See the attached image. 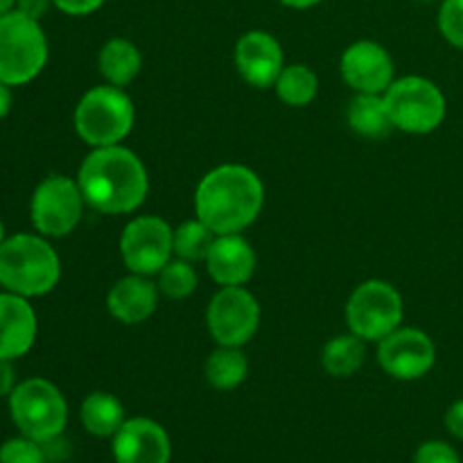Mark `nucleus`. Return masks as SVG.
I'll return each instance as SVG.
<instances>
[{
	"instance_id": "38",
	"label": "nucleus",
	"mask_w": 463,
	"mask_h": 463,
	"mask_svg": "<svg viewBox=\"0 0 463 463\" xmlns=\"http://www.w3.org/2000/svg\"><path fill=\"white\" fill-rule=\"evenodd\" d=\"M419 3H432V0H419Z\"/></svg>"
},
{
	"instance_id": "28",
	"label": "nucleus",
	"mask_w": 463,
	"mask_h": 463,
	"mask_svg": "<svg viewBox=\"0 0 463 463\" xmlns=\"http://www.w3.org/2000/svg\"><path fill=\"white\" fill-rule=\"evenodd\" d=\"M439 30L448 43L463 50V0H443L439 9Z\"/></svg>"
},
{
	"instance_id": "10",
	"label": "nucleus",
	"mask_w": 463,
	"mask_h": 463,
	"mask_svg": "<svg viewBox=\"0 0 463 463\" xmlns=\"http://www.w3.org/2000/svg\"><path fill=\"white\" fill-rule=\"evenodd\" d=\"M120 256L131 274L158 276L175 256V229L156 215L134 217L120 235Z\"/></svg>"
},
{
	"instance_id": "23",
	"label": "nucleus",
	"mask_w": 463,
	"mask_h": 463,
	"mask_svg": "<svg viewBox=\"0 0 463 463\" xmlns=\"http://www.w3.org/2000/svg\"><path fill=\"white\" fill-rule=\"evenodd\" d=\"M364 339L357 335H337L321 351V364L333 378H351L364 366Z\"/></svg>"
},
{
	"instance_id": "8",
	"label": "nucleus",
	"mask_w": 463,
	"mask_h": 463,
	"mask_svg": "<svg viewBox=\"0 0 463 463\" xmlns=\"http://www.w3.org/2000/svg\"><path fill=\"white\" fill-rule=\"evenodd\" d=\"M402 297L387 280H366L353 289L346 303V321L353 335L364 342H380L401 328Z\"/></svg>"
},
{
	"instance_id": "5",
	"label": "nucleus",
	"mask_w": 463,
	"mask_h": 463,
	"mask_svg": "<svg viewBox=\"0 0 463 463\" xmlns=\"http://www.w3.org/2000/svg\"><path fill=\"white\" fill-rule=\"evenodd\" d=\"M48 61V39L36 18L18 9L0 16V81L21 86L34 80Z\"/></svg>"
},
{
	"instance_id": "14",
	"label": "nucleus",
	"mask_w": 463,
	"mask_h": 463,
	"mask_svg": "<svg viewBox=\"0 0 463 463\" xmlns=\"http://www.w3.org/2000/svg\"><path fill=\"white\" fill-rule=\"evenodd\" d=\"M111 452L116 463H170L172 441L161 423L134 416L111 439Z\"/></svg>"
},
{
	"instance_id": "16",
	"label": "nucleus",
	"mask_w": 463,
	"mask_h": 463,
	"mask_svg": "<svg viewBox=\"0 0 463 463\" xmlns=\"http://www.w3.org/2000/svg\"><path fill=\"white\" fill-rule=\"evenodd\" d=\"M208 276L220 288L247 285L256 271V251L240 233L217 235L206 256Z\"/></svg>"
},
{
	"instance_id": "2",
	"label": "nucleus",
	"mask_w": 463,
	"mask_h": 463,
	"mask_svg": "<svg viewBox=\"0 0 463 463\" xmlns=\"http://www.w3.org/2000/svg\"><path fill=\"white\" fill-rule=\"evenodd\" d=\"M265 203V185L247 165L224 163L199 181L194 193L197 217L217 235L242 233L258 220Z\"/></svg>"
},
{
	"instance_id": "9",
	"label": "nucleus",
	"mask_w": 463,
	"mask_h": 463,
	"mask_svg": "<svg viewBox=\"0 0 463 463\" xmlns=\"http://www.w3.org/2000/svg\"><path fill=\"white\" fill-rule=\"evenodd\" d=\"M84 206L86 199L77 179L52 175L41 181L32 194V224L43 238H63L77 229Z\"/></svg>"
},
{
	"instance_id": "25",
	"label": "nucleus",
	"mask_w": 463,
	"mask_h": 463,
	"mask_svg": "<svg viewBox=\"0 0 463 463\" xmlns=\"http://www.w3.org/2000/svg\"><path fill=\"white\" fill-rule=\"evenodd\" d=\"M217 233L208 229L199 217L184 222L175 229V256L188 262L206 260Z\"/></svg>"
},
{
	"instance_id": "35",
	"label": "nucleus",
	"mask_w": 463,
	"mask_h": 463,
	"mask_svg": "<svg viewBox=\"0 0 463 463\" xmlns=\"http://www.w3.org/2000/svg\"><path fill=\"white\" fill-rule=\"evenodd\" d=\"M279 3H283L285 7H292V9H307L319 5L321 0H279Z\"/></svg>"
},
{
	"instance_id": "13",
	"label": "nucleus",
	"mask_w": 463,
	"mask_h": 463,
	"mask_svg": "<svg viewBox=\"0 0 463 463\" xmlns=\"http://www.w3.org/2000/svg\"><path fill=\"white\" fill-rule=\"evenodd\" d=\"M339 71L355 93L384 95L396 80L392 54L375 41H355L348 45L339 61Z\"/></svg>"
},
{
	"instance_id": "34",
	"label": "nucleus",
	"mask_w": 463,
	"mask_h": 463,
	"mask_svg": "<svg viewBox=\"0 0 463 463\" xmlns=\"http://www.w3.org/2000/svg\"><path fill=\"white\" fill-rule=\"evenodd\" d=\"M9 109H12V90L5 81H0V120L7 116Z\"/></svg>"
},
{
	"instance_id": "29",
	"label": "nucleus",
	"mask_w": 463,
	"mask_h": 463,
	"mask_svg": "<svg viewBox=\"0 0 463 463\" xmlns=\"http://www.w3.org/2000/svg\"><path fill=\"white\" fill-rule=\"evenodd\" d=\"M414 463H461V457L448 441L432 439L416 448Z\"/></svg>"
},
{
	"instance_id": "32",
	"label": "nucleus",
	"mask_w": 463,
	"mask_h": 463,
	"mask_svg": "<svg viewBox=\"0 0 463 463\" xmlns=\"http://www.w3.org/2000/svg\"><path fill=\"white\" fill-rule=\"evenodd\" d=\"M14 389H16V371L12 360H0V398L12 396Z\"/></svg>"
},
{
	"instance_id": "27",
	"label": "nucleus",
	"mask_w": 463,
	"mask_h": 463,
	"mask_svg": "<svg viewBox=\"0 0 463 463\" xmlns=\"http://www.w3.org/2000/svg\"><path fill=\"white\" fill-rule=\"evenodd\" d=\"M0 463H48V455L43 443L21 434L0 446Z\"/></svg>"
},
{
	"instance_id": "37",
	"label": "nucleus",
	"mask_w": 463,
	"mask_h": 463,
	"mask_svg": "<svg viewBox=\"0 0 463 463\" xmlns=\"http://www.w3.org/2000/svg\"><path fill=\"white\" fill-rule=\"evenodd\" d=\"M5 242V226H3V222H0V244Z\"/></svg>"
},
{
	"instance_id": "6",
	"label": "nucleus",
	"mask_w": 463,
	"mask_h": 463,
	"mask_svg": "<svg viewBox=\"0 0 463 463\" xmlns=\"http://www.w3.org/2000/svg\"><path fill=\"white\" fill-rule=\"evenodd\" d=\"M9 414L18 432L39 443L59 439L68 423V402L50 380L30 378L9 396Z\"/></svg>"
},
{
	"instance_id": "11",
	"label": "nucleus",
	"mask_w": 463,
	"mask_h": 463,
	"mask_svg": "<svg viewBox=\"0 0 463 463\" xmlns=\"http://www.w3.org/2000/svg\"><path fill=\"white\" fill-rule=\"evenodd\" d=\"M206 326L217 346L242 348L251 342L260 326L258 298L244 285L222 288L208 303Z\"/></svg>"
},
{
	"instance_id": "4",
	"label": "nucleus",
	"mask_w": 463,
	"mask_h": 463,
	"mask_svg": "<svg viewBox=\"0 0 463 463\" xmlns=\"http://www.w3.org/2000/svg\"><path fill=\"white\" fill-rule=\"evenodd\" d=\"M134 104L120 86H95L75 109V131L90 147L120 145L134 127Z\"/></svg>"
},
{
	"instance_id": "20",
	"label": "nucleus",
	"mask_w": 463,
	"mask_h": 463,
	"mask_svg": "<svg viewBox=\"0 0 463 463\" xmlns=\"http://www.w3.org/2000/svg\"><path fill=\"white\" fill-rule=\"evenodd\" d=\"M98 68L107 84L122 89L138 77L140 68H143V54L129 39L116 36V39L107 41L99 50Z\"/></svg>"
},
{
	"instance_id": "19",
	"label": "nucleus",
	"mask_w": 463,
	"mask_h": 463,
	"mask_svg": "<svg viewBox=\"0 0 463 463\" xmlns=\"http://www.w3.org/2000/svg\"><path fill=\"white\" fill-rule=\"evenodd\" d=\"M80 420L90 437L113 439L127 420V411L120 398H116L113 393L93 392L81 402Z\"/></svg>"
},
{
	"instance_id": "22",
	"label": "nucleus",
	"mask_w": 463,
	"mask_h": 463,
	"mask_svg": "<svg viewBox=\"0 0 463 463\" xmlns=\"http://www.w3.org/2000/svg\"><path fill=\"white\" fill-rule=\"evenodd\" d=\"M249 360L238 346H217L206 360V380L213 389L233 392L247 380Z\"/></svg>"
},
{
	"instance_id": "1",
	"label": "nucleus",
	"mask_w": 463,
	"mask_h": 463,
	"mask_svg": "<svg viewBox=\"0 0 463 463\" xmlns=\"http://www.w3.org/2000/svg\"><path fill=\"white\" fill-rule=\"evenodd\" d=\"M77 184L86 206L104 215H125L143 206L149 176L143 161L122 145L95 147L81 161Z\"/></svg>"
},
{
	"instance_id": "3",
	"label": "nucleus",
	"mask_w": 463,
	"mask_h": 463,
	"mask_svg": "<svg viewBox=\"0 0 463 463\" xmlns=\"http://www.w3.org/2000/svg\"><path fill=\"white\" fill-rule=\"evenodd\" d=\"M61 276L57 251L43 235L18 233L0 244V285L18 297H43Z\"/></svg>"
},
{
	"instance_id": "26",
	"label": "nucleus",
	"mask_w": 463,
	"mask_h": 463,
	"mask_svg": "<svg viewBox=\"0 0 463 463\" xmlns=\"http://www.w3.org/2000/svg\"><path fill=\"white\" fill-rule=\"evenodd\" d=\"M199 276L194 271L193 262L181 260V258H172L161 271H158V292L165 294L167 298H188L190 294L197 289Z\"/></svg>"
},
{
	"instance_id": "31",
	"label": "nucleus",
	"mask_w": 463,
	"mask_h": 463,
	"mask_svg": "<svg viewBox=\"0 0 463 463\" xmlns=\"http://www.w3.org/2000/svg\"><path fill=\"white\" fill-rule=\"evenodd\" d=\"M443 423H446V430L450 432V437H455L457 441H463V398L448 407Z\"/></svg>"
},
{
	"instance_id": "24",
	"label": "nucleus",
	"mask_w": 463,
	"mask_h": 463,
	"mask_svg": "<svg viewBox=\"0 0 463 463\" xmlns=\"http://www.w3.org/2000/svg\"><path fill=\"white\" fill-rule=\"evenodd\" d=\"M276 95L288 107H307L319 93V80L306 63H288L274 84Z\"/></svg>"
},
{
	"instance_id": "33",
	"label": "nucleus",
	"mask_w": 463,
	"mask_h": 463,
	"mask_svg": "<svg viewBox=\"0 0 463 463\" xmlns=\"http://www.w3.org/2000/svg\"><path fill=\"white\" fill-rule=\"evenodd\" d=\"M50 5H54L52 0H16L18 12H23L25 16H30V18H36V21H39V18L48 12Z\"/></svg>"
},
{
	"instance_id": "21",
	"label": "nucleus",
	"mask_w": 463,
	"mask_h": 463,
	"mask_svg": "<svg viewBox=\"0 0 463 463\" xmlns=\"http://www.w3.org/2000/svg\"><path fill=\"white\" fill-rule=\"evenodd\" d=\"M348 125L364 138H384L393 129L383 95L357 93L348 104Z\"/></svg>"
},
{
	"instance_id": "36",
	"label": "nucleus",
	"mask_w": 463,
	"mask_h": 463,
	"mask_svg": "<svg viewBox=\"0 0 463 463\" xmlns=\"http://www.w3.org/2000/svg\"><path fill=\"white\" fill-rule=\"evenodd\" d=\"M12 9H16V0H0V16L9 14Z\"/></svg>"
},
{
	"instance_id": "12",
	"label": "nucleus",
	"mask_w": 463,
	"mask_h": 463,
	"mask_svg": "<svg viewBox=\"0 0 463 463\" xmlns=\"http://www.w3.org/2000/svg\"><path fill=\"white\" fill-rule=\"evenodd\" d=\"M378 362L396 380H420L437 364V346L432 337L419 328H396L380 339Z\"/></svg>"
},
{
	"instance_id": "15",
	"label": "nucleus",
	"mask_w": 463,
	"mask_h": 463,
	"mask_svg": "<svg viewBox=\"0 0 463 463\" xmlns=\"http://www.w3.org/2000/svg\"><path fill=\"white\" fill-rule=\"evenodd\" d=\"M235 66L242 80L253 89H269L285 68L283 48L279 41L262 30L242 34L235 45Z\"/></svg>"
},
{
	"instance_id": "17",
	"label": "nucleus",
	"mask_w": 463,
	"mask_h": 463,
	"mask_svg": "<svg viewBox=\"0 0 463 463\" xmlns=\"http://www.w3.org/2000/svg\"><path fill=\"white\" fill-rule=\"evenodd\" d=\"M36 339V312L25 297L0 294V360H18Z\"/></svg>"
},
{
	"instance_id": "30",
	"label": "nucleus",
	"mask_w": 463,
	"mask_h": 463,
	"mask_svg": "<svg viewBox=\"0 0 463 463\" xmlns=\"http://www.w3.org/2000/svg\"><path fill=\"white\" fill-rule=\"evenodd\" d=\"M54 7L61 9L63 14H71V16H86V14H93L95 9L102 7L107 0H52Z\"/></svg>"
},
{
	"instance_id": "18",
	"label": "nucleus",
	"mask_w": 463,
	"mask_h": 463,
	"mask_svg": "<svg viewBox=\"0 0 463 463\" xmlns=\"http://www.w3.org/2000/svg\"><path fill=\"white\" fill-rule=\"evenodd\" d=\"M158 285L149 276L129 274L118 280L107 294V307L113 319L125 326H138L154 315L158 306Z\"/></svg>"
},
{
	"instance_id": "7",
	"label": "nucleus",
	"mask_w": 463,
	"mask_h": 463,
	"mask_svg": "<svg viewBox=\"0 0 463 463\" xmlns=\"http://www.w3.org/2000/svg\"><path fill=\"white\" fill-rule=\"evenodd\" d=\"M383 98L393 129L405 134H430L446 120V95L428 77L407 75L393 80Z\"/></svg>"
}]
</instances>
